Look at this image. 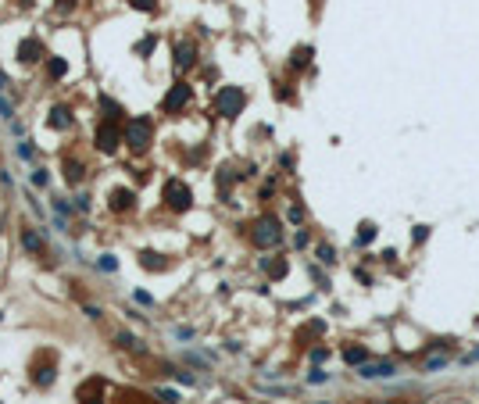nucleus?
Instances as JSON below:
<instances>
[{"mask_svg": "<svg viewBox=\"0 0 479 404\" xmlns=\"http://www.w3.org/2000/svg\"><path fill=\"white\" fill-rule=\"evenodd\" d=\"M243 89L240 86H226V89H218L215 93V107H218V115H226V118H236L240 107H243Z\"/></svg>", "mask_w": 479, "mask_h": 404, "instance_id": "obj_1", "label": "nucleus"}, {"mask_svg": "<svg viewBox=\"0 0 479 404\" xmlns=\"http://www.w3.org/2000/svg\"><path fill=\"white\" fill-rule=\"evenodd\" d=\"M250 240L257 243V247H275V243L283 240L279 218H257V222H254V233H250Z\"/></svg>", "mask_w": 479, "mask_h": 404, "instance_id": "obj_2", "label": "nucleus"}, {"mask_svg": "<svg viewBox=\"0 0 479 404\" xmlns=\"http://www.w3.org/2000/svg\"><path fill=\"white\" fill-rule=\"evenodd\" d=\"M125 143H129V147H136V151H143V147L151 143V118H147V115H140V118L125 122Z\"/></svg>", "mask_w": 479, "mask_h": 404, "instance_id": "obj_3", "label": "nucleus"}, {"mask_svg": "<svg viewBox=\"0 0 479 404\" xmlns=\"http://www.w3.org/2000/svg\"><path fill=\"white\" fill-rule=\"evenodd\" d=\"M164 200H168V208H172V211H186V208L193 204V193H190V186H186V182L168 179V182H164Z\"/></svg>", "mask_w": 479, "mask_h": 404, "instance_id": "obj_4", "label": "nucleus"}, {"mask_svg": "<svg viewBox=\"0 0 479 404\" xmlns=\"http://www.w3.org/2000/svg\"><path fill=\"white\" fill-rule=\"evenodd\" d=\"M122 136H125V133H122L115 122H104V125L97 129V147H100L104 154H111V151L118 147V140H122Z\"/></svg>", "mask_w": 479, "mask_h": 404, "instance_id": "obj_5", "label": "nucleus"}, {"mask_svg": "<svg viewBox=\"0 0 479 404\" xmlns=\"http://www.w3.org/2000/svg\"><path fill=\"white\" fill-rule=\"evenodd\" d=\"M186 104H190V86H186V82H175V86L168 89V97H164L161 107H164V111H179V107H186Z\"/></svg>", "mask_w": 479, "mask_h": 404, "instance_id": "obj_6", "label": "nucleus"}, {"mask_svg": "<svg viewBox=\"0 0 479 404\" xmlns=\"http://www.w3.org/2000/svg\"><path fill=\"white\" fill-rule=\"evenodd\" d=\"M358 376H361V379H386V376H397V365H394V361H379V365H358Z\"/></svg>", "mask_w": 479, "mask_h": 404, "instance_id": "obj_7", "label": "nucleus"}, {"mask_svg": "<svg viewBox=\"0 0 479 404\" xmlns=\"http://www.w3.org/2000/svg\"><path fill=\"white\" fill-rule=\"evenodd\" d=\"M193 61H197V58H193V43H175V68L186 72Z\"/></svg>", "mask_w": 479, "mask_h": 404, "instance_id": "obj_8", "label": "nucleus"}, {"mask_svg": "<svg viewBox=\"0 0 479 404\" xmlns=\"http://www.w3.org/2000/svg\"><path fill=\"white\" fill-rule=\"evenodd\" d=\"M133 200H136L133 190H115V193H111V211H129Z\"/></svg>", "mask_w": 479, "mask_h": 404, "instance_id": "obj_9", "label": "nucleus"}, {"mask_svg": "<svg viewBox=\"0 0 479 404\" xmlns=\"http://www.w3.org/2000/svg\"><path fill=\"white\" fill-rule=\"evenodd\" d=\"M50 125H54V129H68V125H72V111H68L65 104H61V107H54V118H50Z\"/></svg>", "mask_w": 479, "mask_h": 404, "instance_id": "obj_10", "label": "nucleus"}, {"mask_svg": "<svg viewBox=\"0 0 479 404\" xmlns=\"http://www.w3.org/2000/svg\"><path fill=\"white\" fill-rule=\"evenodd\" d=\"M18 58H22V61H36V58H40V43H36V40H25V43L18 47Z\"/></svg>", "mask_w": 479, "mask_h": 404, "instance_id": "obj_11", "label": "nucleus"}, {"mask_svg": "<svg viewBox=\"0 0 479 404\" xmlns=\"http://www.w3.org/2000/svg\"><path fill=\"white\" fill-rule=\"evenodd\" d=\"M365 358H369L365 347H343V361H351V365H365Z\"/></svg>", "mask_w": 479, "mask_h": 404, "instance_id": "obj_12", "label": "nucleus"}, {"mask_svg": "<svg viewBox=\"0 0 479 404\" xmlns=\"http://www.w3.org/2000/svg\"><path fill=\"white\" fill-rule=\"evenodd\" d=\"M65 179L76 186V182L82 179V164H79V161H65Z\"/></svg>", "mask_w": 479, "mask_h": 404, "instance_id": "obj_13", "label": "nucleus"}, {"mask_svg": "<svg viewBox=\"0 0 479 404\" xmlns=\"http://www.w3.org/2000/svg\"><path fill=\"white\" fill-rule=\"evenodd\" d=\"M376 240V226L372 222H365L361 229H358V247H365V243H372Z\"/></svg>", "mask_w": 479, "mask_h": 404, "instance_id": "obj_14", "label": "nucleus"}, {"mask_svg": "<svg viewBox=\"0 0 479 404\" xmlns=\"http://www.w3.org/2000/svg\"><path fill=\"white\" fill-rule=\"evenodd\" d=\"M47 72H50V79H61V76L68 72V65H65L61 58H50V65H47Z\"/></svg>", "mask_w": 479, "mask_h": 404, "instance_id": "obj_15", "label": "nucleus"}, {"mask_svg": "<svg viewBox=\"0 0 479 404\" xmlns=\"http://www.w3.org/2000/svg\"><path fill=\"white\" fill-rule=\"evenodd\" d=\"M265 272H268L272 279H283V276H286V261H265Z\"/></svg>", "mask_w": 479, "mask_h": 404, "instance_id": "obj_16", "label": "nucleus"}, {"mask_svg": "<svg viewBox=\"0 0 479 404\" xmlns=\"http://www.w3.org/2000/svg\"><path fill=\"white\" fill-rule=\"evenodd\" d=\"M426 372H436V369H447V354H440V358H429L426 365H422Z\"/></svg>", "mask_w": 479, "mask_h": 404, "instance_id": "obj_17", "label": "nucleus"}, {"mask_svg": "<svg viewBox=\"0 0 479 404\" xmlns=\"http://www.w3.org/2000/svg\"><path fill=\"white\" fill-rule=\"evenodd\" d=\"M319 261H325V265H333V261H336V250L322 243V247H319Z\"/></svg>", "mask_w": 479, "mask_h": 404, "instance_id": "obj_18", "label": "nucleus"}, {"mask_svg": "<svg viewBox=\"0 0 479 404\" xmlns=\"http://www.w3.org/2000/svg\"><path fill=\"white\" fill-rule=\"evenodd\" d=\"M308 58H311V47H301V50H293V65H308Z\"/></svg>", "mask_w": 479, "mask_h": 404, "instance_id": "obj_19", "label": "nucleus"}, {"mask_svg": "<svg viewBox=\"0 0 479 404\" xmlns=\"http://www.w3.org/2000/svg\"><path fill=\"white\" fill-rule=\"evenodd\" d=\"M426 236H429V226H415L411 229V240L415 243H426Z\"/></svg>", "mask_w": 479, "mask_h": 404, "instance_id": "obj_20", "label": "nucleus"}, {"mask_svg": "<svg viewBox=\"0 0 479 404\" xmlns=\"http://www.w3.org/2000/svg\"><path fill=\"white\" fill-rule=\"evenodd\" d=\"M100 104H104V111H107L111 118H118V104H115L111 97H100Z\"/></svg>", "mask_w": 479, "mask_h": 404, "instance_id": "obj_21", "label": "nucleus"}, {"mask_svg": "<svg viewBox=\"0 0 479 404\" xmlns=\"http://www.w3.org/2000/svg\"><path fill=\"white\" fill-rule=\"evenodd\" d=\"M133 7H136V11H154L158 0H133Z\"/></svg>", "mask_w": 479, "mask_h": 404, "instance_id": "obj_22", "label": "nucleus"}, {"mask_svg": "<svg viewBox=\"0 0 479 404\" xmlns=\"http://www.w3.org/2000/svg\"><path fill=\"white\" fill-rule=\"evenodd\" d=\"M118 343H122V347H136V336H133V333H118Z\"/></svg>", "mask_w": 479, "mask_h": 404, "instance_id": "obj_23", "label": "nucleus"}, {"mask_svg": "<svg viewBox=\"0 0 479 404\" xmlns=\"http://www.w3.org/2000/svg\"><path fill=\"white\" fill-rule=\"evenodd\" d=\"M22 240H25V247H29V250H40V240H36V236H32V233H25V236H22Z\"/></svg>", "mask_w": 479, "mask_h": 404, "instance_id": "obj_24", "label": "nucleus"}, {"mask_svg": "<svg viewBox=\"0 0 479 404\" xmlns=\"http://www.w3.org/2000/svg\"><path fill=\"white\" fill-rule=\"evenodd\" d=\"M308 379H311V383H325V379H329V372H322V369H315V372H311Z\"/></svg>", "mask_w": 479, "mask_h": 404, "instance_id": "obj_25", "label": "nucleus"}, {"mask_svg": "<svg viewBox=\"0 0 479 404\" xmlns=\"http://www.w3.org/2000/svg\"><path fill=\"white\" fill-rule=\"evenodd\" d=\"M18 154H22V158H32V147H29V140H22V143H18Z\"/></svg>", "mask_w": 479, "mask_h": 404, "instance_id": "obj_26", "label": "nucleus"}, {"mask_svg": "<svg viewBox=\"0 0 479 404\" xmlns=\"http://www.w3.org/2000/svg\"><path fill=\"white\" fill-rule=\"evenodd\" d=\"M32 182H36V186H43V182H47V172H43V168H36V172H32Z\"/></svg>", "mask_w": 479, "mask_h": 404, "instance_id": "obj_27", "label": "nucleus"}, {"mask_svg": "<svg viewBox=\"0 0 479 404\" xmlns=\"http://www.w3.org/2000/svg\"><path fill=\"white\" fill-rule=\"evenodd\" d=\"M100 268L104 272H115V258H100Z\"/></svg>", "mask_w": 479, "mask_h": 404, "instance_id": "obj_28", "label": "nucleus"}, {"mask_svg": "<svg viewBox=\"0 0 479 404\" xmlns=\"http://www.w3.org/2000/svg\"><path fill=\"white\" fill-rule=\"evenodd\" d=\"M175 336H179V340H193V329H182V325H179V329H175Z\"/></svg>", "mask_w": 479, "mask_h": 404, "instance_id": "obj_29", "label": "nucleus"}, {"mask_svg": "<svg viewBox=\"0 0 479 404\" xmlns=\"http://www.w3.org/2000/svg\"><path fill=\"white\" fill-rule=\"evenodd\" d=\"M311 358H315V361H322V358H329V351H325V347H315V351H311Z\"/></svg>", "mask_w": 479, "mask_h": 404, "instance_id": "obj_30", "label": "nucleus"}, {"mask_svg": "<svg viewBox=\"0 0 479 404\" xmlns=\"http://www.w3.org/2000/svg\"><path fill=\"white\" fill-rule=\"evenodd\" d=\"M0 115H4V118L11 122V107H7V100H0Z\"/></svg>", "mask_w": 479, "mask_h": 404, "instance_id": "obj_31", "label": "nucleus"}, {"mask_svg": "<svg viewBox=\"0 0 479 404\" xmlns=\"http://www.w3.org/2000/svg\"><path fill=\"white\" fill-rule=\"evenodd\" d=\"M465 361H479V351H472V354H469V358H465Z\"/></svg>", "mask_w": 479, "mask_h": 404, "instance_id": "obj_32", "label": "nucleus"}, {"mask_svg": "<svg viewBox=\"0 0 479 404\" xmlns=\"http://www.w3.org/2000/svg\"><path fill=\"white\" fill-rule=\"evenodd\" d=\"M82 404H100V397H89V401H82Z\"/></svg>", "mask_w": 479, "mask_h": 404, "instance_id": "obj_33", "label": "nucleus"}]
</instances>
